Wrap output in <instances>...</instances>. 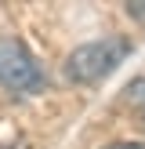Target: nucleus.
<instances>
[{
  "label": "nucleus",
  "instance_id": "39448f33",
  "mask_svg": "<svg viewBox=\"0 0 145 149\" xmlns=\"http://www.w3.org/2000/svg\"><path fill=\"white\" fill-rule=\"evenodd\" d=\"M109 149H145V142H116V146H109Z\"/></svg>",
  "mask_w": 145,
  "mask_h": 149
},
{
  "label": "nucleus",
  "instance_id": "20e7f679",
  "mask_svg": "<svg viewBox=\"0 0 145 149\" xmlns=\"http://www.w3.org/2000/svg\"><path fill=\"white\" fill-rule=\"evenodd\" d=\"M127 11L134 15V18H145V0H130V4H127Z\"/></svg>",
  "mask_w": 145,
  "mask_h": 149
},
{
  "label": "nucleus",
  "instance_id": "7ed1b4c3",
  "mask_svg": "<svg viewBox=\"0 0 145 149\" xmlns=\"http://www.w3.org/2000/svg\"><path fill=\"white\" fill-rule=\"evenodd\" d=\"M127 98L134 102V106H138V102H145V80H134V84L127 87Z\"/></svg>",
  "mask_w": 145,
  "mask_h": 149
},
{
  "label": "nucleus",
  "instance_id": "f257e3e1",
  "mask_svg": "<svg viewBox=\"0 0 145 149\" xmlns=\"http://www.w3.org/2000/svg\"><path fill=\"white\" fill-rule=\"evenodd\" d=\"M130 55L127 36H102V40L80 44L69 58H65V77L72 84H98L113 69H120V62Z\"/></svg>",
  "mask_w": 145,
  "mask_h": 149
},
{
  "label": "nucleus",
  "instance_id": "f03ea898",
  "mask_svg": "<svg viewBox=\"0 0 145 149\" xmlns=\"http://www.w3.org/2000/svg\"><path fill=\"white\" fill-rule=\"evenodd\" d=\"M0 87L14 95H40L47 87V73L18 36H0Z\"/></svg>",
  "mask_w": 145,
  "mask_h": 149
}]
</instances>
